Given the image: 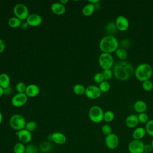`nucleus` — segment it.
<instances>
[{"instance_id": "1", "label": "nucleus", "mask_w": 153, "mask_h": 153, "mask_svg": "<svg viewBox=\"0 0 153 153\" xmlns=\"http://www.w3.org/2000/svg\"><path fill=\"white\" fill-rule=\"evenodd\" d=\"M113 74L115 78L119 81H126L129 79L134 72L133 65L126 60H120L114 63Z\"/></svg>"}, {"instance_id": "2", "label": "nucleus", "mask_w": 153, "mask_h": 153, "mask_svg": "<svg viewBox=\"0 0 153 153\" xmlns=\"http://www.w3.org/2000/svg\"><path fill=\"white\" fill-rule=\"evenodd\" d=\"M99 45L102 53L111 54L118 49L119 42L114 36L106 35L100 39Z\"/></svg>"}, {"instance_id": "3", "label": "nucleus", "mask_w": 153, "mask_h": 153, "mask_svg": "<svg viewBox=\"0 0 153 153\" xmlns=\"http://www.w3.org/2000/svg\"><path fill=\"white\" fill-rule=\"evenodd\" d=\"M134 73L137 80L143 82L150 79L153 74V69L149 64L142 63L136 68Z\"/></svg>"}, {"instance_id": "4", "label": "nucleus", "mask_w": 153, "mask_h": 153, "mask_svg": "<svg viewBox=\"0 0 153 153\" xmlns=\"http://www.w3.org/2000/svg\"><path fill=\"white\" fill-rule=\"evenodd\" d=\"M9 124L13 129L18 131L25 128L26 122L23 115L21 114H16L13 115L10 118Z\"/></svg>"}, {"instance_id": "5", "label": "nucleus", "mask_w": 153, "mask_h": 153, "mask_svg": "<svg viewBox=\"0 0 153 153\" xmlns=\"http://www.w3.org/2000/svg\"><path fill=\"white\" fill-rule=\"evenodd\" d=\"M98 63L103 70L111 69L114 65V59L111 54L102 53L98 57Z\"/></svg>"}, {"instance_id": "6", "label": "nucleus", "mask_w": 153, "mask_h": 153, "mask_svg": "<svg viewBox=\"0 0 153 153\" xmlns=\"http://www.w3.org/2000/svg\"><path fill=\"white\" fill-rule=\"evenodd\" d=\"M104 112L102 108L97 105L92 106L88 111L90 120L94 123H99L103 120Z\"/></svg>"}, {"instance_id": "7", "label": "nucleus", "mask_w": 153, "mask_h": 153, "mask_svg": "<svg viewBox=\"0 0 153 153\" xmlns=\"http://www.w3.org/2000/svg\"><path fill=\"white\" fill-rule=\"evenodd\" d=\"M15 17L23 21L26 20L29 15V11L26 5L22 3H18L15 5L13 8Z\"/></svg>"}, {"instance_id": "8", "label": "nucleus", "mask_w": 153, "mask_h": 153, "mask_svg": "<svg viewBox=\"0 0 153 153\" xmlns=\"http://www.w3.org/2000/svg\"><path fill=\"white\" fill-rule=\"evenodd\" d=\"M144 146L145 144L141 140L133 139L128 143V149L130 153H143Z\"/></svg>"}, {"instance_id": "9", "label": "nucleus", "mask_w": 153, "mask_h": 153, "mask_svg": "<svg viewBox=\"0 0 153 153\" xmlns=\"http://www.w3.org/2000/svg\"><path fill=\"white\" fill-rule=\"evenodd\" d=\"M28 97L25 93H17L11 99V104L16 108H20L25 105L27 101Z\"/></svg>"}, {"instance_id": "10", "label": "nucleus", "mask_w": 153, "mask_h": 153, "mask_svg": "<svg viewBox=\"0 0 153 153\" xmlns=\"http://www.w3.org/2000/svg\"><path fill=\"white\" fill-rule=\"evenodd\" d=\"M115 23L118 30L121 32L126 31L130 26V22L124 16H118L115 21Z\"/></svg>"}, {"instance_id": "11", "label": "nucleus", "mask_w": 153, "mask_h": 153, "mask_svg": "<svg viewBox=\"0 0 153 153\" xmlns=\"http://www.w3.org/2000/svg\"><path fill=\"white\" fill-rule=\"evenodd\" d=\"M101 91L98 86L90 85L86 87L85 94L90 99H96L99 98L101 95Z\"/></svg>"}, {"instance_id": "12", "label": "nucleus", "mask_w": 153, "mask_h": 153, "mask_svg": "<svg viewBox=\"0 0 153 153\" xmlns=\"http://www.w3.org/2000/svg\"><path fill=\"white\" fill-rule=\"evenodd\" d=\"M105 142L106 146L109 149H113L116 148L118 146L120 140L117 134L114 133H111L106 136Z\"/></svg>"}, {"instance_id": "13", "label": "nucleus", "mask_w": 153, "mask_h": 153, "mask_svg": "<svg viewBox=\"0 0 153 153\" xmlns=\"http://www.w3.org/2000/svg\"><path fill=\"white\" fill-rule=\"evenodd\" d=\"M16 134L17 135L18 139L22 143H29L31 141L32 139V133L26 129L24 128L20 131H16Z\"/></svg>"}, {"instance_id": "14", "label": "nucleus", "mask_w": 153, "mask_h": 153, "mask_svg": "<svg viewBox=\"0 0 153 153\" xmlns=\"http://www.w3.org/2000/svg\"><path fill=\"white\" fill-rule=\"evenodd\" d=\"M26 22L29 26L36 27L39 26L42 22V19L40 15L36 13L30 14L27 17Z\"/></svg>"}, {"instance_id": "15", "label": "nucleus", "mask_w": 153, "mask_h": 153, "mask_svg": "<svg viewBox=\"0 0 153 153\" xmlns=\"http://www.w3.org/2000/svg\"><path fill=\"white\" fill-rule=\"evenodd\" d=\"M40 91L39 87L35 84H29L26 86L25 93L29 97H35L37 96Z\"/></svg>"}, {"instance_id": "16", "label": "nucleus", "mask_w": 153, "mask_h": 153, "mask_svg": "<svg viewBox=\"0 0 153 153\" xmlns=\"http://www.w3.org/2000/svg\"><path fill=\"white\" fill-rule=\"evenodd\" d=\"M50 138L52 141L58 145L65 144L67 140L66 136L63 133L59 131H56L51 134Z\"/></svg>"}, {"instance_id": "17", "label": "nucleus", "mask_w": 153, "mask_h": 153, "mask_svg": "<svg viewBox=\"0 0 153 153\" xmlns=\"http://www.w3.org/2000/svg\"><path fill=\"white\" fill-rule=\"evenodd\" d=\"M51 11L56 15L61 16L63 15L66 11L65 6L60 2H54L50 7Z\"/></svg>"}, {"instance_id": "18", "label": "nucleus", "mask_w": 153, "mask_h": 153, "mask_svg": "<svg viewBox=\"0 0 153 153\" xmlns=\"http://www.w3.org/2000/svg\"><path fill=\"white\" fill-rule=\"evenodd\" d=\"M139 120L137 118V115L134 114H131L127 117L125 120L126 125L127 127L132 128L136 127L139 124Z\"/></svg>"}, {"instance_id": "19", "label": "nucleus", "mask_w": 153, "mask_h": 153, "mask_svg": "<svg viewBox=\"0 0 153 153\" xmlns=\"http://www.w3.org/2000/svg\"><path fill=\"white\" fill-rule=\"evenodd\" d=\"M146 134V132L145 128L142 127H139L136 128L134 130L132 133V137L133 139L141 140L145 136Z\"/></svg>"}, {"instance_id": "20", "label": "nucleus", "mask_w": 153, "mask_h": 153, "mask_svg": "<svg viewBox=\"0 0 153 153\" xmlns=\"http://www.w3.org/2000/svg\"><path fill=\"white\" fill-rule=\"evenodd\" d=\"M133 108L136 112L139 114L143 113L146 112L147 109V105L144 101L139 100L135 102L133 105Z\"/></svg>"}, {"instance_id": "21", "label": "nucleus", "mask_w": 153, "mask_h": 153, "mask_svg": "<svg viewBox=\"0 0 153 153\" xmlns=\"http://www.w3.org/2000/svg\"><path fill=\"white\" fill-rule=\"evenodd\" d=\"M95 10H96V9H95L94 5L88 2V4H86L82 8V14L84 16L88 17V16H91L93 14V13L94 12Z\"/></svg>"}, {"instance_id": "22", "label": "nucleus", "mask_w": 153, "mask_h": 153, "mask_svg": "<svg viewBox=\"0 0 153 153\" xmlns=\"http://www.w3.org/2000/svg\"><path fill=\"white\" fill-rule=\"evenodd\" d=\"M10 78L9 75L5 73H2L0 74V86L2 88H7L10 86Z\"/></svg>"}, {"instance_id": "23", "label": "nucleus", "mask_w": 153, "mask_h": 153, "mask_svg": "<svg viewBox=\"0 0 153 153\" xmlns=\"http://www.w3.org/2000/svg\"><path fill=\"white\" fill-rule=\"evenodd\" d=\"M105 29L108 35H112V36H114V34H115L118 30L115 22H108L106 25Z\"/></svg>"}, {"instance_id": "24", "label": "nucleus", "mask_w": 153, "mask_h": 153, "mask_svg": "<svg viewBox=\"0 0 153 153\" xmlns=\"http://www.w3.org/2000/svg\"><path fill=\"white\" fill-rule=\"evenodd\" d=\"M22 23V21L15 16L10 17L8 20V25L11 28H17L20 27Z\"/></svg>"}, {"instance_id": "25", "label": "nucleus", "mask_w": 153, "mask_h": 153, "mask_svg": "<svg viewBox=\"0 0 153 153\" xmlns=\"http://www.w3.org/2000/svg\"><path fill=\"white\" fill-rule=\"evenodd\" d=\"M115 53L116 56L120 60H125L128 56V54L126 50L121 47H118V49L115 51Z\"/></svg>"}, {"instance_id": "26", "label": "nucleus", "mask_w": 153, "mask_h": 153, "mask_svg": "<svg viewBox=\"0 0 153 153\" xmlns=\"http://www.w3.org/2000/svg\"><path fill=\"white\" fill-rule=\"evenodd\" d=\"M85 88H86L82 84H76L73 87V91L77 95H82L85 94Z\"/></svg>"}, {"instance_id": "27", "label": "nucleus", "mask_w": 153, "mask_h": 153, "mask_svg": "<svg viewBox=\"0 0 153 153\" xmlns=\"http://www.w3.org/2000/svg\"><path fill=\"white\" fill-rule=\"evenodd\" d=\"M26 146L22 142H18L15 144L13 148L14 153H25Z\"/></svg>"}, {"instance_id": "28", "label": "nucleus", "mask_w": 153, "mask_h": 153, "mask_svg": "<svg viewBox=\"0 0 153 153\" xmlns=\"http://www.w3.org/2000/svg\"><path fill=\"white\" fill-rule=\"evenodd\" d=\"M115 114L111 111H107L104 112L103 120L106 123H110L114 120Z\"/></svg>"}, {"instance_id": "29", "label": "nucleus", "mask_w": 153, "mask_h": 153, "mask_svg": "<svg viewBox=\"0 0 153 153\" xmlns=\"http://www.w3.org/2000/svg\"><path fill=\"white\" fill-rule=\"evenodd\" d=\"M98 87L102 93V92L106 93L109 91V90L111 88V84L109 82H108L106 81H104L102 82H101L100 84H99Z\"/></svg>"}, {"instance_id": "30", "label": "nucleus", "mask_w": 153, "mask_h": 153, "mask_svg": "<svg viewBox=\"0 0 153 153\" xmlns=\"http://www.w3.org/2000/svg\"><path fill=\"white\" fill-rule=\"evenodd\" d=\"M145 129L148 135L153 137V120H150L146 123Z\"/></svg>"}, {"instance_id": "31", "label": "nucleus", "mask_w": 153, "mask_h": 153, "mask_svg": "<svg viewBox=\"0 0 153 153\" xmlns=\"http://www.w3.org/2000/svg\"><path fill=\"white\" fill-rule=\"evenodd\" d=\"M37 128V123L34 121H29L26 123L25 125V129L30 132L35 131Z\"/></svg>"}, {"instance_id": "32", "label": "nucleus", "mask_w": 153, "mask_h": 153, "mask_svg": "<svg viewBox=\"0 0 153 153\" xmlns=\"http://www.w3.org/2000/svg\"><path fill=\"white\" fill-rule=\"evenodd\" d=\"M142 86L143 89L145 91H150L153 88V83L150 79H148V80H146V81H145L142 82Z\"/></svg>"}, {"instance_id": "33", "label": "nucleus", "mask_w": 153, "mask_h": 153, "mask_svg": "<svg viewBox=\"0 0 153 153\" xmlns=\"http://www.w3.org/2000/svg\"><path fill=\"white\" fill-rule=\"evenodd\" d=\"M139 122L141 123H146L149 121L148 115L146 112L140 113L137 115Z\"/></svg>"}, {"instance_id": "34", "label": "nucleus", "mask_w": 153, "mask_h": 153, "mask_svg": "<svg viewBox=\"0 0 153 153\" xmlns=\"http://www.w3.org/2000/svg\"><path fill=\"white\" fill-rule=\"evenodd\" d=\"M93 79L96 83H98L99 84L102 82L103 81H105L102 72H97L95 74V75L93 76Z\"/></svg>"}, {"instance_id": "35", "label": "nucleus", "mask_w": 153, "mask_h": 153, "mask_svg": "<svg viewBox=\"0 0 153 153\" xmlns=\"http://www.w3.org/2000/svg\"><path fill=\"white\" fill-rule=\"evenodd\" d=\"M26 84L23 82H19L16 85V90L17 91V93H25L26 88Z\"/></svg>"}, {"instance_id": "36", "label": "nucleus", "mask_w": 153, "mask_h": 153, "mask_svg": "<svg viewBox=\"0 0 153 153\" xmlns=\"http://www.w3.org/2000/svg\"><path fill=\"white\" fill-rule=\"evenodd\" d=\"M25 153H38V148L33 144H29L26 146Z\"/></svg>"}, {"instance_id": "37", "label": "nucleus", "mask_w": 153, "mask_h": 153, "mask_svg": "<svg viewBox=\"0 0 153 153\" xmlns=\"http://www.w3.org/2000/svg\"><path fill=\"white\" fill-rule=\"evenodd\" d=\"M102 74L103 75V76H104L105 80H109V79H111L114 75L113 71L111 70V69H108L103 70Z\"/></svg>"}, {"instance_id": "38", "label": "nucleus", "mask_w": 153, "mask_h": 153, "mask_svg": "<svg viewBox=\"0 0 153 153\" xmlns=\"http://www.w3.org/2000/svg\"><path fill=\"white\" fill-rule=\"evenodd\" d=\"M102 131L106 136L112 133V128L108 124H104L102 127Z\"/></svg>"}, {"instance_id": "39", "label": "nucleus", "mask_w": 153, "mask_h": 153, "mask_svg": "<svg viewBox=\"0 0 153 153\" xmlns=\"http://www.w3.org/2000/svg\"><path fill=\"white\" fill-rule=\"evenodd\" d=\"M40 149L44 152H48L51 149V145L48 142H44L41 144Z\"/></svg>"}, {"instance_id": "40", "label": "nucleus", "mask_w": 153, "mask_h": 153, "mask_svg": "<svg viewBox=\"0 0 153 153\" xmlns=\"http://www.w3.org/2000/svg\"><path fill=\"white\" fill-rule=\"evenodd\" d=\"M5 49V42L0 38V54L3 53Z\"/></svg>"}, {"instance_id": "41", "label": "nucleus", "mask_w": 153, "mask_h": 153, "mask_svg": "<svg viewBox=\"0 0 153 153\" xmlns=\"http://www.w3.org/2000/svg\"><path fill=\"white\" fill-rule=\"evenodd\" d=\"M152 150V147L151 144H145L144 152L149 153Z\"/></svg>"}, {"instance_id": "42", "label": "nucleus", "mask_w": 153, "mask_h": 153, "mask_svg": "<svg viewBox=\"0 0 153 153\" xmlns=\"http://www.w3.org/2000/svg\"><path fill=\"white\" fill-rule=\"evenodd\" d=\"M11 88L10 86L8 87L7 88H5L4 89V94H6L7 96L10 95L11 93Z\"/></svg>"}, {"instance_id": "43", "label": "nucleus", "mask_w": 153, "mask_h": 153, "mask_svg": "<svg viewBox=\"0 0 153 153\" xmlns=\"http://www.w3.org/2000/svg\"><path fill=\"white\" fill-rule=\"evenodd\" d=\"M121 45H122V47L121 48H123L124 49H126L125 48L127 47L128 45H129V42L128 40L127 39H125V40H123L121 41Z\"/></svg>"}, {"instance_id": "44", "label": "nucleus", "mask_w": 153, "mask_h": 153, "mask_svg": "<svg viewBox=\"0 0 153 153\" xmlns=\"http://www.w3.org/2000/svg\"><path fill=\"white\" fill-rule=\"evenodd\" d=\"M29 25L27 24V23L26 22H23L21 24V26H20V27L22 29H27V27H29Z\"/></svg>"}, {"instance_id": "45", "label": "nucleus", "mask_w": 153, "mask_h": 153, "mask_svg": "<svg viewBox=\"0 0 153 153\" xmlns=\"http://www.w3.org/2000/svg\"><path fill=\"white\" fill-rule=\"evenodd\" d=\"M88 2H89V3H91V4H92L95 5L96 4L99 2V0H91V1H88Z\"/></svg>"}, {"instance_id": "46", "label": "nucleus", "mask_w": 153, "mask_h": 153, "mask_svg": "<svg viewBox=\"0 0 153 153\" xmlns=\"http://www.w3.org/2000/svg\"><path fill=\"white\" fill-rule=\"evenodd\" d=\"M59 2L65 5H66V4H67L68 2V0H61V1H60Z\"/></svg>"}, {"instance_id": "47", "label": "nucleus", "mask_w": 153, "mask_h": 153, "mask_svg": "<svg viewBox=\"0 0 153 153\" xmlns=\"http://www.w3.org/2000/svg\"><path fill=\"white\" fill-rule=\"evenodd\" d=\"M4 95V88L0 86V98Z\"/></svg>"}, {"instance_id": "48", "label": "nucleus", "mask_w": 153, "mask_h": 153, "mask_svg": "<svg viewBox=\"0 0 153 153\" xmlns=\"http://www.w3.org/2000/svg\"><path fill=\"white\" fill-rule=\"evenodd\" d=\"M2 120H3V115L2 112L0 111V124L2 123Z\"/></svg>"}, {"instance_id": "49", "label": "nucleus", "mask_w": 153, "mask_h": 153, "mask_svg": "<svg viewBox=\"0 0 153 153\" xmlns=\"http://www.w3.org/2000/svg\"><path fill=\"white\" fill-rule=\"evenodd\" d=\"M151 146H152V150H153V139H152V140H151Z\"/></svg>"}, {"instance_id": "50", "label": "nucleus", "mask_w": 153, "mask_h": 153, "mask_svg": "<svg viewBox=\"0 0 153 153\" xmlns=\"http://www.w3.org/2000/svg\"><path fill=\"white\" fill-rule=\"evenodd\" d=\"M143 153H148V152H143Z\"/></svg>"}]
</instances>
